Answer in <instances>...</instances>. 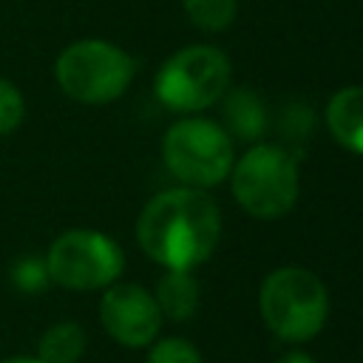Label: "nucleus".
I'll return each mask as SVG.
<instances>
[{
    "label": "nucleus",
    "instance_id": "12",
    "mask_svg": "<svg viewBox=\"0 0 363 363\" xmlns=\"http://www.w3.org/2000/svg\"><path fill=\"white\" fill-rule=\"evenodd\" d=\"M85 352V332L74 320H60L48 326L37 343L40 363H77Z\"/></svg>",
    "mask_w": 363,
    "mask_h": 363
},
{
    "label": "nucleus",
    "instance_id": "11",
    "mask_svg": "<svg viewBox=\"0 0 363 363\" xmlns=\"http://www.w3.org/2000/svg\"><path fill=\"white\" fill-rule=\"evenodd\" d=\"M156 306L162 318L170 320H187L199 309V281L193 278V269H164V275L156 281Z\"/></svg>",
    "mask_w": 363,
    "mask_h": 363
},
{
    "label": "nucleus",
    "instance_id": "7",
    "mask_svg": "<svg viewBox=\"0 0 363 363\" xmlns=\"http://www.w3.org/2000/svg\"><path fill=\"white\" fill-rule=\"evenodd\" d=\"M45 267L54 284L74 292H91L116 284L125 269V255L111 235L77 227L65 230L51 241L45 252Z\"/></svg>",
    "mask_w": 363,
    "mask_h": 363
},
{
    "label": "nucleus",
    "instance_id": "5",
    "mask_svg": "<svg viewBox=\"0 0 363 363\" xmlns=\"http://www.w3.org/2000/svg\"><path fill=\"white\" fill-rule=\"evenodd\" d=\"M164 167L187 187H216L233 170V139L230 133L210 119L184 116L173 122L162 139Z\"/></svg>",
    "mask_w": 363,
    "mask_h": 363
},
{
    "label": "nucleus",
    "instance_id": "17",
    "mask_svg": "<svg viewBox=\"0 0 363 363\" xmlns=\"http://www.w3.org/2000/svg\"><path fill=\"white\" fill-rule=\"evenodd\" d=\"M275 363H315V357L306 354V352H286V354H281Z\"/></svg>",
    "mask_w": 363,
    "mask_h": 363
},
{
    "label": "nucleus",
    "instance_id": "13",
    "mask_svg": "<svg viewBox=\"0 0 363 363\" xmlns=\"http://www.w3.org/2000/svg\"><path fill=\"white\" fill-rule=\"evenodd\" d=\"M184 14L196 28L204 31H224L233 26L238 0H182Z\"/></svg>",
    "mask_w": 363,
    "mask_h": 363
},
{
    "label": "nucleus",
    "instance_id": "3",
    "mask_svg": "<svg viewBox=\"0 0 363 363\" xmlns=\"http://www.w3.org/2000/svg\"><path fill=\"white\" fill-rule=\"evenodd\" d=\"M230 190L238 207L252 218H281L298 201V162L281 145L255 142L244 150L241 159L233 162Z\"/></svg>",
    "mask_w": 363,
    "mask_h": 363
},
{
    "label": "nucleus",
    "instance_id": "14",
    "mask_svg": "<svg viewBox=\"0 0 363 363\" xmlns=\"http://www.w3.org/2000/svg\"><path fill=\"white\" fill-rule=\"evenodd\" d=\"M147 363H201V352L187 337H162L150 343Z\"/></svg>",
    "mask_w": 363,
    "mask_h": 363
},
{
    "label": "nucleus",
    "instance_id": "18",
    "mask_svg": "<svg viewBox=\"0 0 363 363\" xmlns=\"http://www.w3.org/2000/svg\"><path fill=\"white\" fill-rule=\"evenodd\" d=\"M3 363H40L37 357H23V354H17V357H9V360H3Z\"/></svg>",
    "mask_w": 363,
    "mask_h": 363
},
{
    "label": "nucleus",
    "instance_id": "1",
    "mask_svg": "<svg viewBox=\"0 0 363 363\" xmlns=\"http://www.w3.org/2000/svg\"><path fill=\"white\" fill-rule=\"evenodd\" d=\"M221 238V213L213 196L199 187H167L147 199L136 218L142 252L164 269L204 264Z\"/></svg>",
    "mask_w": 363,
    "mask_h": 363
},
{
    "label": "nucleus",
    "instance_id": "6",
    "mask_svg": "<svg viewBox=\"0 0 363 363\" xmlns=\"http://www.w3.org/2000/svg\"><path fill=\"white\" fill-rule=\"evenodd\" d=\"M230 57L216 45H187L164 60L156 74V96L176 113H196L216 105L230 88Z\"/></svg>",
    "mask_w": 363,
    "mask_h": 363
},
{
    "label": "nucleus",
    "instance_id": "10",
    "mask_svg": "<svg viewBox=\"0 0 363 363\" xmlns=\"http://www.w3.org/2000/svg\"><path fill=\"white\" fill-rule=\"evenodd\" d=\"M224 130L241 142H258L267 133V108L250 88L224 91Z\"/></svg>",
    "mask_w": 363,
    "mask_h": 363
},
{
    "label": "nucleus",
    "instance_id": "8",
    "mask_svg": "<svg viewBox=\"0 0 363 363\" xmlns=\"http://www.w3.org/2000/svg\"><path fill=\"white\" fill-rule=\"evenodd\" d=\"M99 320L105 332L128 349L150 346L162 329V312L156 306V298L139 284L105 286L99 301Z\"/></svg>",
    "mask_w": 363,
    "mask_h": 363
},
{
    "label": "nucleus",
    "instance_id": "15",
    "mask_svg": "<svg viewBox=\"0 0 363 363\" xmlns=\"http://www.w3.org/2000/svg\"><path fill=\"white\" fill-rule=\"evenodd\" d=\"M11 281L17 289L34 295V292H43L51 278H48V267H45V258H34V255H26V258H17L11 264Z\"/></svg>",
    "mask_w": 363,
    "mask_h": 363
},
{
    "label": "nucleus",
    "instance_id": "4",
    "mask_svg": "<svg viewBox=\"0 0 363 363\" xmlns=\"http://www.w3.org/2000/svg\"><path fill=\"white\" fill-rule=\"evenodd\" d=\"M136 74L133 57L108 40H77L62 48L54 65L57 85L82 105H105L119 99Z\"/></svg>",
    "mask_w": 363,
    "mask_h": 363
},
{
    "label": "nucleus",
    "instance_id": "9",
    "mask_svg": "<svg viewBox=\"0 0 363 363\" xmlns=\"http://www.w3.org/2000/svg\"><path fill=\"white\" fill-rule=\"evenodd\" d=\"M329 136L349 153L363 156V85H346L332 94L323 111Z\"/></svg>",
    "mask_w": 363,
    "mask_h": 363
},
{
    "label": "nucleus",
    "instance_id": "16",
    "mask_svg": "<svg viewBox=\"0 0 363 363\" xmlns=\"http://www.w3.org/2000/svg\"><path fill=\"white\" fill-rule=\"evenodd\" d=\"M23 116H26L23 94L17 91V85L0 77V136L11 133L23 122Z\"/></svg>",
    "mask_w": 363,
    "mask_h": 363
},
{
    "label": "nucleus",
    "instance_id": "2",
    "mask_svg": "<svg viewBox=\"0 0 363 363\" xmlns=\"http://www.w3.org/2000/svg\"><path fill=\"white\" fill-rule=\"evenodd\" d=\"M258 309L275 337L286 343H306L329 318V292L312 269L278 267L261 284Z\"/></svg>",
    "mask_w": 363,
    "mask_h": 363
}]
</instances>
